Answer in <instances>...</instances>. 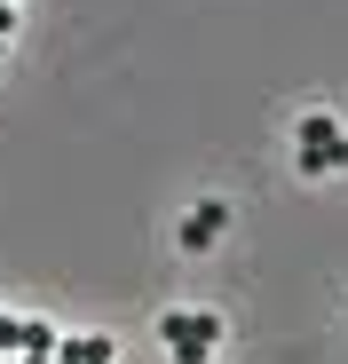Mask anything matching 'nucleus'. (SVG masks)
Returning <instances> with one entry per match:
<instances>
[{
  "instance_id": "f03ea898",
  "label": "nucleus",
  "mask_w": 348,
  "mask_h": 364,
  "mask_svg": "<svg viewBox=\"0 0 348 364\" xmlns=\"http://www.w3.org/2000/svg\"><path fill=\"white\" fill-rule=\"evenodd\" d=\"M348 166V127L332 111H301V174H340Z\"/></svg>"
},
{
  "instance_id": "f257e3e1",
  "label": "nucleus",
  "mask_w": 348,
  "mask_h": 364,
  "mask_svg": "<svg viewBox=\"0 0 348 364\" xmlns=\"http://www.w3.org/2000/svg\"><path fill=\"white\" fill-rule=\"evenodd\" d=\"M158 341H166L174 364H214V348H222V317H214V309H166V317H158Z\"/></svg>"
},
{
  "instance_id": "423d86ee",
  "label": "nucleus",
  "mask_w": 348,
  "mask_h": 364,
  "mask_svg": "<svg viewBox=\"0 0 348 364\" xmlns=\"http://www.w3.org/2000/svg\"><path fill=\"white\" fill-rule=\"evenodd\" d=\"M0 9H16V0H0Z\"/></svg>"
},
{
  "instance_id": "39448f33",
  "label": "nucleus",
  "mask_w": 348,
  "mask_h": 364,
  "mask_svg": "<svg viewBox=\"0 0 348 364\" xmlns=\"http://www.w3.org/2000/svg\"><path fill=\"white\" fill-rule=\"evenodd\" d=\"M55 348H64V341H55L40 317H24V356H55Z\"/></svg>"
},
{
  "instance_id": "7ed1b4c3",
  "label": "nucleus",
  "mask_w": 348,
  "mask_h": 364,
  "mask_svg": "<svg viewBox=\"0 0 348 364\" xmlns=\"http://www.w3.org/2000/svg\"><path fill=\"white\" fill-rule=\"evenodd\" d=\"M222 230H229V206L206 198V206H190L183 222H174V246H183V254H206V246H222Z\"/></svg>"
},
{
  "instance_id": "20e7f679",
  "label": "nucleus",
  "mask_w": 348,
  "mask_h": 364,
  "mask_svg": "<svg viewBox=\"0 0 348 364\" xmlns=\"http://www.w3.org/2000/svg\"><path fill=\"white\" fill-rule=\"evenodd\" d=\"M55 356H72V364H119V348H111V333H72Z\"/></svg>"
}]
</instances>
